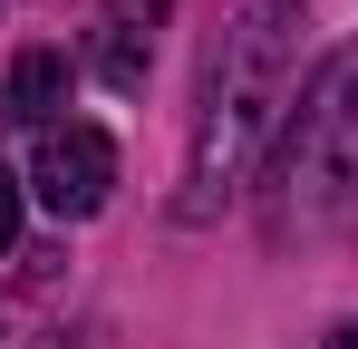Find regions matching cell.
Returning <instances> with one entry per match:
<instances>
[{
  "mask_svg": "<svg viewBox=\"0 0 358 349\" xmlns=\"http://www.w3.org/2000/svg\"><path fill=\"white\" fill-rule=\"evenodd\" d=\"M300 29H310L300 0H223V29H213V58H203V107H194V156H184V194H175L184 224H213L252 184L271 126L291 107Z\"/></svg>",
  "mask_w": 358,
  "mask_h": 349,
  "instance_id": "obj_1",
  "label": "cell"
},
{
  "mask_svg": "<svg viewBox=\"0 0 358 349\" xmlns=\"http://www.w3.org/2000/svg\"><path fill=\"white\" fill-rule=\"evenodd\" d=\"M262 233L281 252H320L358 233V49H329L300 88V116L262 184Z\"/></svg>",
  "mask_w": 358,
  "mask_h": 349,
  "instance_id": "obj_2",
  "label": "cell"
},
{
  "mask_svg": "<svg viewBox=\"0 0 358 349\" xmlns=\"http://www.w3.org/2000/svg\"><path fill=\"white\" fill-rule=\"evenodd\" d=\"M107 184H117V146H107V126H49V136H39V156H29V194H39L59 224H87V214L107 204Z\"/></svg>",
  "mask_w": 358,
  "mask_h": 349,
  "instance_id": "obj_3",
  "label": "cell"
},
{
  "mask_svg": "<svg viewBox=\"0 0 358 349\" xmlns=\"http://www.w3.org/2000/svg\"><path fill=\"white\" fill-rule=\"evenodd\" d=\"M68 97V58L59 49H20L10 78H0V126H39L49 136V107Z\"/></svg>",
  "mask_w": 358,
  "mask_h": 349,
  "instance_id": "obj_4",
  "label": "cell"
},
{
  "mask_svg": "<svg viewBox=\"0 0 358 349\" xmlns=\"http://www.w3.org/2000/svg\"><path fill=\"white\" fill-rule=\"evenodd\" d=\"M145 68H155V10H145V20L117 10V20H107V39H97V78L136 97V88H145Z\"/></svg>",
  "mask_w": 358,
  "mask_h": 349,
  "instance_id": "obj_5",
  "label": "cell"
},
{
  "mask_svg": "<svg viewBox=\"0 0 358 349\" xmlns=\"http://www.w3.org/2000/svg\"><path fill=\"white\" fill-rule=\"evenodd\" d=\"M20 242V174H0V252Z\"/></svg>",
  "mask_w": 358,
  "mask_h": 349,
  "instance_id": "obj_6",
  "label": "cell"
},
{
  "mask_svg": "<svg viewBox=\"0 0 358 349\" xmlns=\"http://www.w3.org/2000/svg\"><path fill=\"white\" fill-rule=\"evenodd\" d=\"M320 349H358V320H339V330H329V340H320Z\"/></svg>",
  "mask_w": 358,
  "mask_h": 349,
  "instance_id": "obj_7",
  "label": "cell"
}]
</instances>
